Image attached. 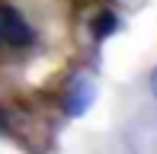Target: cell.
Wrapping results in <instances>:
<instances>
[{"mask_svg": "<svg viewBox=\"0 0 157 154\" xmlns=\"http://www.w3.org/2000/svg\"><path fill=\"white\" fill-rule=\"evenodd\" d=\"M3 23H6V6H0V45H3Z\"/></svg>", "mask_w": 157, "mask_h": 154, "instance_id": "cell-4", "label": "cell"}, {"mask_svg": "<svg viewBox=\"0 0 157 154\" xmlns=\"http://www.w3.org/2000/svg\"><path fill=\"white\" fill-rule=\"evenodd\" d=\"M151 93H154V100H157V67L151 71Z\"/></svg>", "mask_w": 157, "mask_h": 154, "instance_id": "cell-5", "label": "cell"}, {"mask_svg": "<svg viewBox=\"0 0 157 154\" xmlns=\"http://www.w3.org/2000/svg\"><path fill=\"white\" fill-rule=\"evenodd\" d=\"M3 42L13 48H26L32 42V26L10 6H6V23H3Z\"/></svg>", "mask_w": 157, "mask_h": 154, "instance_id": "cell-2", "label": "cell"}, {"mask_svg": "<svg viewBox=\"0 0 157 154\" xmlns=\"http://www.w3.org/2000/svg\"><path fill=\"white\" fill-rule=\"evenodd\" d=\"M116 29H119V16H116V13H109V10H103V13L93 19V39H99V42L109 39Z\"/></svg>", "mask_w": 157, "mask_h": 154, "instance_id": "cell-3", "label": "cell"}, {"mask_svg": "<svg viewBox=\"0 0 157 154\" xmlns=\"http://www.w3.org/2000/svg\"><path fill=\"white\" fill-rule=\"evenodd\" d=\"M93 100H96V80L87 77V74H80L74 83H71L67 96H64V113L71 119H80L83 113H90Z\"/></svg>", "mask_w": 157, "mask_h": 154, "instance_id": "cell-1", "label": "cell"}]
</instances>
